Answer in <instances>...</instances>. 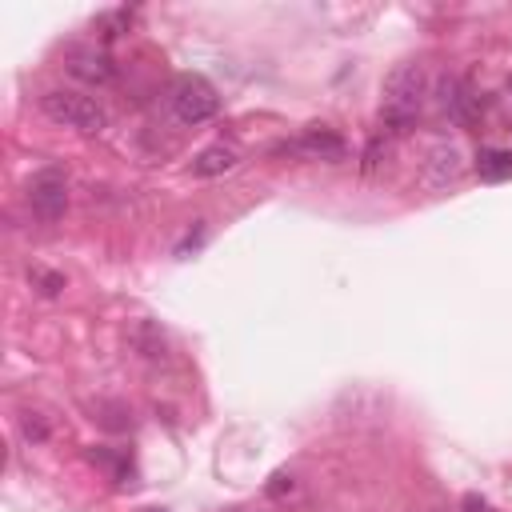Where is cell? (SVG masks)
<instances>
[{
  "label": "cell",
  "mask_w": 512,
  "mask_h": 512,
  "mask_svg": "<svg viewBox=\"0 0 512 512\" xmlns=\"http://www.w3.org/2000/svg\"><path fill=\"white\" fill-rule=\"evenodd\" d=\"M424 64L416 60H404L396 64L388 76H384V104H380V116L392 132H404L416 116H420V104H424Z\"/></svg>",
  "instance_id": "6da1fadb"
},
{
  "label": "cell",
  "mask_w": 512,
  "mask_h": 512,
  "mask_svg": "<svg viewBox=\"0 0 512 512\" xmlns=\"http://www.w3.org/2000/svg\"><path fill=\"white\" fill-rule=\"evenodd\" d=\"M40 108H44L48 120H56V124H64V128H76V132H100L104 120H108L104 108H100L92 96L72 92V88H52V92H44V96H40Z\"/></svg>",
  "instance_id": "7a4b0ae2"
},
{
  "label": "cell",
  "mask_w": 512,
  "mask_h": 512,
  "mask_svg": "<svg viewBox=\"0 0 512 512\" xmlns=\"http://www.w3.org/2000/svg\"><path fill=\"white\" fill-rule=\"evenodd\" d=\"M216 108H220V96H216V88L204 76H180L172 84V112H176V120L204 124V120L216 116Z\"/></svg>",
  "instance_id": "3957f363"
},
{
  "label": "cell",
  "mask_w": 512,
  "mask_h": 512,
  "mask_svg": "<svg viewBox=\"0 0 512 512\" xmlns=\"http://www.w3.org/2000/svg\"><path fill=\"white\" fill-rule=\"evenodd\" d=\"M460 172H464V148L456 140H436L424 156L420 180L424 188H448L452 180H460Z\"/></svg>",
  "instance_id": "277c9868"
},
{
  "label": "cell",
  "mask_w": 512,
  "mask_h": 512,
  "mask_svg": "<svg viewBox=\"0 0 512 512\" xmlns=\"http://www.w3.org/2000/svg\"><path fill=\"white\" fill-rule=\"evenodd\" d=\"M28 200H32V212L40 220H60L64 208H68V188H64V176L56 168H44L32 188H28Z\"/></svg>",
  "instance_id": "5b68a950"
},
{
  "label": "cell",
  "mask_w": 512,
  "mask_h": 512,
  "mask_svg": "<svg viewBox=\"0 0 512 512\" xmlns=\"http://www.w3.org/2000/svg\"><path fill=\"white\" fill-rule=\"evenodd\" d=\"M288 152H300V156H308V160H340L344 152H348V144H344V136H336L332 128H308V132H300L292 144H284Z\"/></svg>",
  "instance_id": "8992f818"
},
{
  "label": "cell",
  "mask_w": 512,
  "mask_h": 512,
  "mask_svg": "<svg viewBox=\"0 0 512 512\" xmlns=\"http://www.w3.org/2000/svg\"><path fill=\"white\" fill-rule=\"evenodd\" d=\"M236 164H240V156H236L232 148L212 144V148H204V152L192 160V176H224V172H232Z\"/></svg>",
  "instance_id": "52a82bcc"
},
{
  "label": "cell",
  "mask_w": 512,
  "mask_h": 512,
  "mask_svg": "<svg viewBox=\"0 0 512 512\" xmlns=\"http://www.w3.org/2000/svg\"><path fill=\"white\" fill-rule=\"evenodd\" d=\"M68 72L80 76V80H92V84H108V80L116 76L112 60H108V56H96V52H80V56H72Z\"/></svg>",
  "instance_id": "ba28073f"
},
{
  "label": "cell",
  "mask_w": 512,
  "mask_h": 512,
  "mask_svg": "<svg viewBox=\"0 0 512 512\" xmlns=\"http://www.w3.org/2000/svg\"><path fill=\"white\" fill-rule=\"evenodd\" d=\"M476 172H480L484 180H504V176H512V152H480Z\"/></svg>",
  "instance_id": "9c48e42d"
},
{
  "label": "cell",
  "mask_w": 512,
  "mask_h": 512,
  "mask_svg": "<svg viewBox=\"0 0 512 512\" xmlns=\"http://www.w3.org/2000/svg\"><path fill=\"white\" fill-rule=\"evenodd\" d=\"M32 284L44 292V296H56L64 288V276L60 272H48V268H32Z\"/></svg>",
  "instance_id": "30bf717a"
},
{
  "label": "cell",
  "mask_w": 512,
  "mask_h": 512,
  "mask_svg": "<svg viewBox=\"0 0 512 512\" xmlns=\"http://www.w3.org/2000/svg\"><path fill=\"white\" fill-rule=\"evenodd\" d=\"M20 424H24V436H28V440H44V436H48L44 420H36L32 412H24V420H20Z\"/></svg>",
  "instance_id": "8fae6325"
},
{
  "label": "cell",
  "mask_w": 512,
  "mask_h": 512,
  "mask_svg": "<svg viewBox=\"0 0 512 512\" xmlns=\"http://www.w3.org/2000/svg\"><path fill=\"white\" fill-rule=\"evenodd\" d=\"M280 492H292V476L288 472H276L272 484H268V496H280Z\"/></svg>",
  "instance_id": "7c38bea8"
},
{
  "label": "cell",
  "mask_w": 512,
  "mask_h": 512,
  "mask_svg": "<svg viewBox=\"0 0 512 512\" xmlns=\"http://www.w3.org/2000/svg\"><path fill=\"white\" fill-rule=\"evenodd\" d=\"M464 508H468V512H492V508H488L484 500H476V496H468V500H464Z\"/></svg>",
  "instance_id": "4fadbf2b"
},
{
  "label": "cell",
  "mask_w": 512,
  "mask_h": 512,
  "mask_svg": "<svg viewBox=\"0 0 512 512\" xmlns=\"http://www.w3.org/2000/svg\"><path fill=\"white\" fill-rule=\"evenodd\" d=\"M152 512H160V508H152Z\"/></svg>",
  "instance_id": "5bb4252c"
}]
</instances>
